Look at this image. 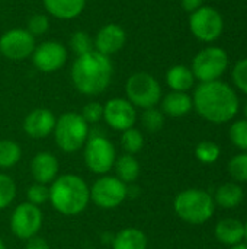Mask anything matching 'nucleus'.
Returning a JSON list of instances; mask_svg holds the SVG:
<instances>
[{"instance_id": "2eb2a0df", "label": "nucleus", "mask_w": 247, "mask_h": 249, "mask_svg": "<svg viewBox=\"0 0 247 249\" xmlns=\"http://www.w3.org/2000/svg\"><path fill=\"white\" fill-rule=\"evenodd\" d=\"M127 42V34L122 26L116 23H106L102 26L93 41L95 50L103 55H112L124 48Z\"/></svg>"}, {"instance_id": "f8f14e48", "label": "nucleus", "mask_w": 247, "mask_h": 249, "mask_svg": "<svg viewBox=\"0 0 247 249\" xmlns=\"http://www.w3.org/2000/svg\"><path fill=\"white\" fill-rule=\"evenodd\" d=\"M35 36L23 28H13L0 36V53L12 61L29 58L35 50Z\"/></svg>"}, {"instance_id": "4be33fe9", "label": "nucleus", "mask_w": 247, "mask_h": 249, "mask_svg": "<svg viewBox=\"0 0 247 249\" xmlns=\"http://www.w3.org/2000/svg\"><path fill=\"white\" fill-rule=\"evenodd\" d=\"M147 236L141 229L125 228L112 239V249H147Z\"/></svg>"}, {"instance_id": "4c0bfd02", "label": "nucleus", "mask_w": 247, "mask_h": 249, "mask_svg": "<svg viewBox=\"0 0 247 249\" xmlns=\"http://www.w3.org/2000/svg\"><path fill=\"white\" fill-rule=\"evenodd\" d=\"M181 4L186 12L192 13L204 6V0H181Z\"/></svg>"}, {"instance_id": "a878e982", "label": "nucleus", "mask_w": 247, "mask_h": 249, "mask_svg": "<svg viewBox=\"0 0 247 249\" xmlns=\"http://www.w3.org/2000/svg\"><path fill=\"white\" fill-rule=\"evenodd\" d=\"M121 146L128 155H135L138 153L143 146H144V136L140 130L131 127L125 131H122L121 136Z\"/></svg>"}, {"instance_id": "5701e85b", "label": "nucleus", "mask_w": 247, "mask_h": 249, "mask_svg": "<svg viewBox=\"0 0 247 249\" xmlns=\"http://www.w3.org/2000/svg\"><path fill=\"white\" fill-rule=\"evenodd\" d=\"M243 197V188L237 182H226L217 188L214 201L215 206H220L223 209H234L242 204Z\"/></svg>"}, {"instance_id": "b1692460", "label": "nucleus", "mask_w": 247, "mask_h": 249, "mask_svg": "<svg viewBox=\"0 0 247 249\" xmlns=\"http://www.w3.org/2000/svg\"><path fill=\"white\" fill-rule=\"evenodd\" d=\"M114 168H115V172H116V178L121 179L124 184L135 182L138 179L140 174H141L140 162L137 160V158L134 155H128V153L116 158Z\"/></svg>"}, {"instance_id": "dca6fc26", "label": "nucleus", "mask_w": 247, "mask_h": 249, "mask_svg": "<svg viewBox=\"0 0 247 249\" xmlns=\"http://www.w3.org/2000/svg\"><path fill=\"white\" fill-rule=\"evenodd\" d=\"M55 115L47 108L31 111L23 120V130L32 139H45L52 134L55 127Z\"/></svg>"}, {"instance_id": "2f4dec72", "label": "nucleus", "mask_w": 247, "mask_h": 249, "mask_svg": "<svg viewBox=\"0 0 247 249\" xmlns=\"http://www.w3.org/2000/svg\"><path fill=\"white\" fill-rule=\"evenodd\" d=\"M230 140L231 143L243 150L247 152V120H239V121H234L230 127Z\"/></svg>"}, {"instance_id": "e433bc0d", "label": "nucleus", "mask_w": 247, "mask_h": 249, "mask_svg": "<svg viewBox=\"0 0 247 249\" xmlns=\"http://www.w3.org/2000/svg\"><path fill=\"white\" fill-rule=\"evenodd\" d=\"M26 249H51L49 248V244L44 239V238H39L38 235L28 239L26 241Z\"/></svg>"}, {"instance_id": "bb28decb", "label": "nucleus", "mask_w": 247, "mask_h": 249, "mask_svg": "<svg viewBox=\"0 0 247 249\" xmlns=\"http://www.w3.org/2000/svg\"><path fill=\"white\" fill-rule=\"evenodd\" d=\"M17 187L16 182L7 174L0 172V210L7 209L16 198Z\"/></svg>"}, {"instance_id": "ddd939ff", "label": "nucleus", "mask_w": 247, "mask_h": 249, "mask_svg": "<svg viewBox=\"0 0 247 249\" xmlns=\"http://www.w3.org/2000/svg\"><path fill=\"white\" fill-rule=\"evenodd\" d=\"M67 48L58 41H44L38 44L31 55L33 66L42 73H54L67 61Z\"/></svg>"}, {"instance_id": "393cba45", "label": "nucleus", "mask_w": 247, "mask_h": 249, "mask_svg": "<svg viewBox=\"0 0 247 249\" xmlns=\"http://www.w3.org/2000/svg\"><path fill=\"white\" fill-rule=\"evenodd\" d=\"M22 158L20 146L13 142L3 139L0 140V169H10L13 168Z\"/></svg>"}, {"instance_id": "6ab92c4d", "label": "nucleus", "mask_w": 247, "mask_h": 249, "mask_svg": "<svg viewBox=\"0 0 247 249\" xmlns=\"http://www.w3.org/2000/svg\"><path fill=\"white\" fill-rule=\"evenodd\" d=\"M214 233L218 242L227 247H233L245 241V223L237 219L227 217L217 223Z\"/></svg>"}, {"instance_id": "f3484780", "label": "nucleus", "mask_w": 247, "mask_h": 249, "mask_svg": "<svg viewBox=\"0 0 247 249\" xmlns=\"http://www.w3.org/2000/svg\"><path fill=\"white\" fill-rule=\"evenodd\" d=\"M60 172L58 159L49 152H39L31 160V175L35 182L49 185Z\"/></svg>"}, {"instance_id": "1a4fd4ad", "label": "nucleus", "mask_w": 247, "mask_h": 249, "mask_svg": "<svg viewBox=\"0 0 247 249\" xmlns=\"http://www.w3.org/2000/svg\"><path fill=\"white\" fill-rule=\"evenodd\" d=\"M128 187L116 177L100 175L90 187V201L95 206L111 210L121 206L128 197Z\"/></svg>"}, {"instance_id": "c85d7f7f", "label": "nucleus", "mask_w": 247, "mask_h": 249, "mask_svg": "<svg viewBox=\"0 0 247 249\" xmlns=\"http://www.w3.org/2000/svg\"><path fill=\"white\" fill-rule=\"evenodd\" d=\"M229 174L237 184L247 182V152L233 156L229 162Z\"/></svg>"}, {"instance_id": "a19ab883", "label": "nucleus", "mask_w": 247, "mask_h": 249, "mask_svg": "<svg viewBox=\"0 0 247 249\" xmlns=\"http://www.w3.org/2000/svg\"><path fill=\"white\" fill-rule=\"evenodd\" d=\"M245 239H246L247 242V222L245 223Z\"/></svg>"}, {"instance_id": "0eeeda50", "label": "nucleus", "mask_w": 247, "mask_h": 249, "mask_svg": "<svg viewBox=\"0 0 247 249\" xmlns=\"http://www.w3.org/2000/svg\"><path fill=\"white\" fill-rule=\"evenodd\" d=\"M229 67V54L220 47H207L201 50L192 60L191 70L199 83L220 80Z\"/></svg>"}, {"instance_id": "39448f33", "label": "nucleus", "mask_w": 247, "mask_h": 249, "mask_svg": "<svg viewBox=\"0 0 247 249\" xmlns=\"http://www.w3.org/2000/svg\"><path fill=\"white\" fill-rule=\"evenodd\" d=\"M54 140L64 153H74L84 147L89 139V124L79 112H66L60 115L54 127Z\"/></svg>"}, {"instance_id": "6e6552de", "label": "nucleus", "mask_w": 247, "mask_h": 249, "mask_svg": "<svg viewBox=\"0 0 247 249\" xmlns=\"http://www.w3.org/2000/svg\"><path fill=\"white\" fill-rule=\"evenodd\" d=\"M83 158L90 172L96 175H106L115 165L116 149L106 136L93 134V136H89L84 144Z\"/></svg>"}, {"instance_id": "79ce46f5", "label": "nucleus", "mask_w": 247, "mask_h": 249, "mask_svg": "<svg viewBox=\"0 0 247 249\" xmlns=\"http://www.w3.org/2000/svg\"><path fill=\"white\" fill-rule=\"evenodd\" d=\"M245 117H246L245 120H247V102H246V105H245Z\"/></svg>"}, {"instance_id": "aec40b11", "label": "nucleus", "mask_w": 247, "mask_h": 249, "mask_svg": "<svg viewBox=\"0 0 247 249\" xmlns=\"http://www.w3.org/2000/svg\"><path fill=\"white\" fill-rule=\"evenodd\" d=\"M45 10L63 20H70L82 15L86 7V0H42Z\"/></svg>"}, {"instance_id": "c756f323", "label": "nucleus", "mask_w": 247, "mask_h": 249, "mask_svg": "<svg viewBox=\"0 0 247 249\" xmlns=\"http://www.w3.org/2000/svg\"><path fill=\"white\" fill-rule=\"evenodd\" d=\"M141 123H143V127L148 133H157L165 125V114L160 109H157L156 107L147 108V109H144V112L141 115Z\"/></svg>"}, {"instance_id": "9d476101", "label": "nucleus", "mask_w": 247, "mask_h": 249, "mask_svg": "<svg viewBox=\"0 0 247 249\" xmlns=\"http://www.w3.org/2000/svg\"><path fill=\"white\" fill-rule=\"evenodd\" d=\"M189 29L194 36L202 42H213L218 39L224 29L221 13L211 6H202L189 16Z\"/></svg>"}, {"instance_id": "f257e3e1", "label": "nucleus", "mask_w": 247, "mask_h": 249, "mask_svg": "<svg viewBox=\"0 0 247 249\" xmlns=\"http://www.w3.org/2000/svg\"><path fill=\"white\" fill-rule=\"evenodd\" d=\"M195 111L213 124H226L239 112L236 90L221 80L199 83L192 96Z\"/></svg>"}, {"instance_id": "9b49d317", "label": "nucleus", "mask_w": 247, "mask_h": 249, "mask_svg": "<svg viewBox=\"0 0 247 249\" xmlns=\"http://www.w3.org/2000/svg\"><path fill=\"white\" fill-rule=\"evenodd\" d=\"M42 212L41 207L31 203H20L12 213L10 231L22 241H28L38 235L42 228Z\"/></svg>"}, {"instance_id": "cd10ccee", "label": "nucleus", "mask_w": 247, "mask_h": 249, "mask_svg": "<svg viewBox=\"0 0 247 249\" xmlns=\"http://www.w3.org/2000/svg\"><path fill=\"white\" fill-rule=\"evenodd\" d=\"M221 153V149L217 143L205 140L198 143V146L195 147V156L199 162L205 163V165H211L214 162L218 160Z\"/></svg>"}, {"instance_id": "20e7f679", "label": "nucleus", "mask_w": 247, "mask_h": 249, "mask_svg": "<svg viewBox=\"0 0 247 249\" xmlns=\"http://www.w3.org/2000/svg\"><path fill=\"white\" fill-rule=\"evenodd\" d=\"M175 213L189 225L207 223L215 212L214 197L205 190L188 188L179 193L173 201Z\"/></svg>"}, {"instance_id": "a211bd4d", "label": "nucleus", "mask_w": 247, "mask_h": 249, "mask_svg": "<svg viewBox=\"0 0 247 249\" xmlns=\"http://www.w3.org/2000/svg\"><path fill=\"white\" fill-rule=\"evenodd\" d=\"M194 108L192 96H189L186 92H169L167 95L162 96L160 101V111L165 115L179 118L188 115Z\"/></svg>"}, {"instance_id": "423d86ee", "label": "nucleus", "mask_w": 247, "mask_h": 249, "mask_svg": "<svg viewBox=\"0 0 247 249\" xmlns=\"http://www.w3.org/2000/svg\"><path fill=\"white\" fill-rule=\"evenodd\" d=\"M127 99L135 108H153L162 101V86L159 80L146 71L131 74L125 82Z\"/></svg>"}, {"instance_id": "7ed1b4c3", "label": "nucleus", "mask_w": 247, "mask_h": 249, "mask_svg": "<svg viewBox=\"0 0 247 249\" xmlns=\"http://www.w3.org/2000/svg\"><path fill=\"white\" fill-rule=\"evenodd\" d=\"M49 203L63 216H79L90 203V187L79 175H58L49 185Z\"/></svg>"}, {"instance_id": "473e14b6", "label": "nucleus", "mask_w": 247, "mask_h": 249, "mask_svg": "<svg viewBox=\"0 0 247 249\" xmlns=\"http://www.w3.org/2000/svg\"><path fill=\"white\" fill-rule=\"evenodd\" d=\"M28 197V203L41 207L42 204L49 201V187L45 184H39V182H33L26 193Z\"/></svg>"}, {"instance_id": "7c9ffc66", "label": "nucleus", "mask_w": 247, "mask_h": 249, "mask_svg": "<svg viewBox=\"0 0 247 249\" xmlns=\"http://www.w3.org/2000/svg\"><path fill=\"white\" fill-rule=\"evenodd\" d=\"M70 47L71 50L74 51V54L79 57V55H83V54H87L90 51L95 50V45H93V39L92 36L84 32V31H76L71 38H70Z\"/></svg>"}, {"instance_id": "72a5a7b5", "label": "nucleus", "mask_w": 247, "mask_h": 249, "mask_svg": "<svg viewBox=\"0 0 247 249\" xmlns=\"http://www.w3.org/2000/svg\"><path fill=\"white\" fill-rule=\"evenodd\" d=\"M231 77H233L236 88L240 92H243L245 95H247V57L242 58L240 61H237L234 64L233 71H231Z\"/></svg>"}, {"instance_id": "c9c22d12", "label": "nucleus", "mask_w": 247, "mask_h": 249, "mask_svg": "<svg viewBox=\"0 0 247 249\" xmlns=\"http://www.w3.org/2000/svg\"><path fill=\"white\" fill-rule=\"evenodd\" d=\"M33 36H39L44 35L48 29H49V20L48 16L42 15V13H36L33 16H31V19L28 20V28H26Z\"/></svg>"}, {"instance_id": "412c9836", "label": "nucleus", "mask_w": 247, "mask_h": 249, "mask_svg": "<svg viewBox=\"0 0 247 249\" xmlns=\"http://www.w3.org/2000/svg\"><path fill=\"white\" fill-rule=\"evenodd\" d=\"M166 83L175 92H188L194 88L195 77L191 67L185 64H175L166 73Z\"/></svg>"}, {"instance_id": "f704fd0d", "label": "nucleus", "mask_w": 247, "mask_h": 249, "mask_svg": "<svg viewBox=\"0 0 247 249\" xmlns=\"http://www.w3.org/2000/svg\"><path fill=\"white\" fill-rule=\"evenodd\" d=\"M80 115L87 124H96L103 120V105L100 102H89L83 107Z\"/></svg>"}, {"instance_id": "4468645a", "label": "nucleus", "mask_w": 247, "mask_h": 249, "mask_svg": "<svg viewBox=\"0 0 247 249\" xmlns=\"http://www.w3.org/2000/svg\"><path fill=\"white\" fill-rule=\"evenodd\" d=\"M103 120L112 130L125 131L134 127L137 111L127 98H112L103 105Z\"/></svg>"}, {"instance_id": "f03ea898", "label": "nucleus", "mask_w": 247, "mask_h": 249, "mask_svg": "<svg viewBox=\"0 0 247 249\" xmlns=\"http://www.w3.org/2000/svg\"><path fill=\"white\" fill-rule=\"evenodd\" d=\"M70 76L74 88L80 93L86 96H96L105 92L111 85L114 64L108 55L93 50L74 60Z\"/></svg>"}, {"instance_id": "58836bf2", "label": "nucleus", "mask_w": 247, "mask_h": 249, "mask_svg": "<svg viewBox=\"0 0 247 249\" xmlns=\"http://www.w3.org/2000/svg\"><path fill=\"white\" fill-rule=\"evenodd\" d=\"M230 249H247V244H237V245H233V247H230Z\"/></svg>"}, {"instance_id": "ea45409f", "label": "nucleus", "mask_w": 247, "mask_h": 249, "mask_svg": "<svg viewBox=\"0 0 247 249\" xmlns=\"http://www.w3.org/2000/svg\"><path fill=\"white\" fill-rule=\"evenodd\" d=\"M0 249H6V245H4V242H3L1 238H0Z\"/></svg>"}]
</instances>
